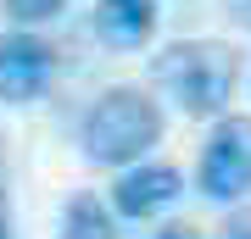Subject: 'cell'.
I'll return each instance as SVG.
<instances>
[{
	"mask_svg": "<svg viewBox=\"0 0 251 239\" xmlns=\"http://www.w3.org/2000/svg\"><path fill=\"white\" fill-rule=\"evenodd\" d=\"M168 133V111L156 106L151 89L140 84H112L84 106L78 117V151L95 167H128V161L151 156Z\"/></svg>",
	"mask_w": 251,
	"mask_h": 239,
	"instance_id": "6da1fadb",
	"label": "cell"
},
{
	"mask_svg": "<svg viewBox=\"0 0 251 239\" xmlns=\"http://www.w3.org/2000/svg\"><path fill=\"white\" fill-rule=\"evenodd\" d=\"M151 78L184 117H224L240 84V50L224 39H179L151 62Z\"/></svg>",
	"mask_w": 251,
	"mask_h": 239,
	"instance_id": "7a4b0ae2",
	"label": "cell"
},
{
	"mask_svg": "<svg viewBox=\"0 0 251 239\" xmlns=\"http://www.w3.org/2000/svg\"><path fill=\"white\" fill-rule=\"evenodd\" d=\"M196 189L212 206H229L251 189V117H218L196 161Z\"/></svg>",
	"mask_w": 251,
	"mask_h": 239,
	"instance_id": "3957f363",
	"label": "cell"
},
{
	"mask_svg": "<svg viewBox=\"0 0 251 239\" xmlns=\"http://www.w3.org/2000/svg\"><path fill=\"white\" fill-rule=\"evenodd\" d=\"M184 195V173L179 167H168V161H128L123 173H117V184H112V212L117 217H128V222H151L162 217L173 200Z\"/></svg>",
	"mask_w": 251,
	"mask_h": 239,
	"instance_id": "277c9868",
	"label": "cell"
},
{
	"mask_svg": "<svg viewBox=\"0 0 251 239\" xmlns=\"http://www.w3.org/2000/svg\"><path fill=\"white\" fill-rule=\"evenodd\" d=\"M50 72H56V50L34 34V28L0 34V100H6V106L39 100L45 84H50Z\"/></svg>",
	"mask_w": 251,
	"mask_h": 239,
	"instance_id": "5b68a950",
	"label": "cell"
},
{
	"mask_svg": "<svg viewBox=\"0 0 251 239\" xmlns=\"http://www.w3.org/2000/svg\"><path fill=\"white\" fill-rule=\"evenodd\" d=\"M156 0H95V34L112 50H140L156 39Z\"/></svg>",
	"mask_w": 251,
	"mask_h": 239,
	"instance_id": "8992f818",
	"label": "cell"
},
{
	"mask_svg": "<svg viewBox=\"0 0 251 239\" xmlns=\"http://www.w3.org/2000/svg\"><path fill=\"white\" fill-rule=\"evenodd\" d=\"M62 239H117V212L95 195H73L62 212Z\"/></svg>",
	"mask_w": 251,
	"mask_h": 239,
	"instance_id": "52a82bcc",
	"label": "cell"
},
{
	"mask_svg": "<svg viewBox=\"0 0 251 239\" xmlns=\"http://www.w3.org/2000/svg\"><path fill=\"white\" fill-rule=\"evenodd\" d=\"M0 11L11 28H45L67 11V0H0Z\"/></svg>",
	"mask_w": 251,
	"mask_h": 239,
	"instance_id": "ba28073f",
	"label": "cell"
},
{
	"mask_svg": "<svg viewBox=\"0 0 251 239\" xmlns=\"http://www.w3.org/2000/svg\"><path fill=\"white\" fill-rule=\"evenodd\" d=\"M218 239H251V212H234L224 228H218Z\"/></svg>",
	"mask_w": 251,
	"mask_h": 239,
	"instance_id": "9c48e42d",
	"label": "cell"
},
{
	"mask_svg": "<svg viewBox=\"0 0 251 239\" xmlns=\"http://www.w3.org/2000/svg\"><path fill=\"white\" fill-rule=\"evenodd\" d=\"M224 11H229V17H234V22H240L246 34H251V0H224Z\"/></svg>",
	"mask_w": 251,
	"mask_h": 239,
	"instance_id": "30bf717a",
	"label": "cell"
},
{
	"mask_svg": "<svg viewBox=\"0 0 251 239\" xmlns=\"http://www.w3.org/2000/svg\"><path fill=\"white\" fill-rule=\"evenodd\" d=\"M151 239H201V234L190 228V222H168V228H156Z\"/></svg>",
	"mask_w": 251,
	"mask_h": 239,
	"instance_id": "8fae6325",
	"label": "cell"
},
{
	"mask_svg": "<svg viewBox=\"0 0 251 239\" xmlns=\"http://www.w3.org/2000/svg\"><path fill=\"white\" fill-rule=\"evenodd\" d=\"M0 239H11V217L6 212H0Z\"/></svg>",
	"mask_w": 251,
	"mask_h": 239,
	"instance_id": "7c38bea8",
	"label": "cell"
},
{
	"mask_svg": "<svg viewBox=\"0 0 251 239\" xmlns=\"http://www.w3.org/2000/svg\"><path fill=\"white\" fill-rule=\"evenodd\" d=\"M0 173H6V139H0Z\"/></svg>",
	"mask_w": 251,
	"mask_h": 239,
	"instance_id": "4fadbf2b",
	"label": "cell"
}]
</instances>
